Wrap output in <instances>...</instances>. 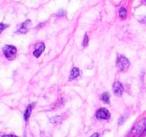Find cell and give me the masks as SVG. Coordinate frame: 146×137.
Instances as JSON below:
<instances>
[{
  "label": "cell",
  "mask_w": 146,
  "mask_h": 137,
  "mask_svg": "<svg viewBox=\"0 0 146 137\" xmlns=\"http://www.w3.org/2000/svg\"><path fill=\"white\" fill-rule=\"evenodd\" d=\"M34 106H35V103H32V104H29L28 106L26 107V110H25V112H24V120L25 121H28Z\"/></svg>",
  "instance_id": "9c48e42d"
},
{
  "label": "cell",
  "mask_w": 146,
  "mask_h": 137,
  "mask_svg": "<svg viewBox=\"0 0 146 137\" xmlns=\"http://www.w3.org/2000/svg\"><path fill=\"white\" fill-rule=\"evenodd\" d=\"M116 65H117V68L119 69L120 71H126L130 66V62L125 56L123 55H118L117 57V62H116Z\"/></svg>",
  "instance_id": "3957f363"
},
{
  "label": "cell",
  "mask_w": 146,
  "mask_h": 137,
  "mask_svg": "<svg viewBox=\"0 0 146 137\" xmlns=\"http://www.w3.org/2000/svg\"><path fill=\"white\" fill-rule=\"evenodd\" d=\"M126 117H127V114H125V115H122L121 117H120V119H119V121H118V124L119 125H121L122 123L125 121V119H126Z\"/></svg>",
  "instance_id": "9a60e30c"
},
{
  "label": "cell",
  "mask_w": 146,
  "mask_h": 137,
  "mask_svg": "<svg viewBox=\"0 0 146 137\" xmlns=\"http://www.w3.org/2000/svg\"><path fill=\"white\" fill-rule=\"evenodd\" d=\"M145 135H146V126H145V129H144L143 133H142L141 136H140V137H144V136H145Z\"/></svg>",
  "instance_id": "ac0fdd59"
},
{
  "label": "cell",
  "mask_w": 146,
  "mask_h": 137,
  "mask_svg": "<svg viewBox=\"0 0 146 137\" xmlns=\"http://www.w3.org/2000/svg\"><path fill=\"white\" fill-rule=\"evenodd\" d=\"M31 25H32V22H31V20H26L25 22H23L22 24H21L20 28L18 29L17 33H20V34H26V33L28 32L29 30H30Z\"/></svg>",
  "instance_id": "5b68a950"
},
{
  "label": "cell",
  "mask_w": 146,
  "mask_h": 137,
  "mask_svg": "<svg viewBox=\"0 0 146 137\" xmlns=\"http://www.w3.org/2000/svg\"><path fill=\"white\" fill-rule=\"evenodd\" d=\"M88 42H89V37L85 34V35H84V38H83V42H82V46L86 47L88 45Z\"/></svg>",
  "instance_id": "4fadbf2b"
},
{
  "label": "cell",
  "mask_w": 146,
  "mask_h": 137,
  "mask_svg": "<svg viewBox=\"0 0 146 137\" xmlns=\"http://www.w3.org/2000/svg\"><path fill=\"white\" fill-rule=\"evenodd\" d=\"M95 116L99 120H108L110 118V112L106 108H99L96 111Z\"/></svg>",
  "instance_id": "277c9868"
},
{
  "label": "cell",
  "mask_w": 146,
  "mask_h": 137,
  "mask_svg": "<svg viewBox=\"0 0 146 137\" xmlns=\"http://www.w3.org/2000/svg\"><path fill=\"white\" fill-rule=\"evenodd\" d=\"M113 92L115 93L116 96H121L123 93V86L119 81H115L113 83Z\"/></svg>",
  "instance_id": "52a82bcc"
},
{
  "label": "cell",
  "mask_w": 146,
  "mask_h": 137,
  "mask_svg": "<svg viewBox=\"0 0 146 137\" xmlns=\"http://www.w3.org/2000/svg\"><path fill=\"white\" fill-rule=\"evenodd\" d=\"M4 56L6 57L8 60H14L17 54V48L13 45H5L2 49Z\"/></svg>",
  "instance_id": "7a4b0ae2"
},
{
  "label": "cell",
  "mask_w": 146,
  "mask_h": 137,
  "mask_svg": "<svg viewBox=\"0 0 146 137\" xmlns=\"http://www.w3.org/2000/svg\"><path fill=\"white\" fill-rule=\"evenodd\" d=\"M9 25L8 24H5V23H0V33H2V31L4 30V29L8 28Z\"/></svg>",
  "instance_id": "5bb4252c"
},
{
  "label": "cell",
  "mask_w": 146,
  "mask_h": 137,
  "mask_svg": "<svg viewBox=\"0 0 146 137\" xmlns=\"http://www.w3.org/2000/svg\"><path fill=\"white\" fill-rule=\"evenodd\" d=\"M2 137H18V136H16V135H13V134H5V135H3Z\"/></svg>",
  "instance_id": "e0dca14e"
},
{
  "label": "cell",
  "mask_w": 146,
  "mask_h": 137,
  "mask_svg": "<svg viewBox=\"0 0 146 137\" xmlns=\"http://www.w3.org/2000/svg\"><path fill=\"white\" fill-rule=\"evenodd\" d=\"M79 75H80V70H79V68H77V67H73V68L71 69L70 75H69V81L74 80V79L77 78V77L79 76Z\"/></svg>",
  "instance_id": "ba28073f"
},
{
  "label": "cell",
  "mask_w": 146,
  "mask_h": 137,
  "mask_svg": "<svg viewBox=\"0 0 146 137\" xmlns=\"http://www.w3.org/2000/svg\"><path fill=\"white\" fill-rule=\"evenodd\" d=\"M145 126H146V118H142L131 129V131L129 133V137H135L139 134H142L144 129H145Z\"/></svg>",
  "instance_id": "6da1fadb"
},
{
  "label": "cell",
  "mask_w": 146,
  "mask_h": 137,
  "mask_svg": "<svg viewBox=\"0 0 146 137\" xmlns=\"http://www.w3.org/2000/svg\"><path fill=\"white\" fill-rule=\"evenodd\" d=\"M44 50H45V44L43 42H39L38 44H36V46H35V49H34V51H33V55H34L36 58H38V57L42 54V52Z\"/></svg>",
  "instance_id": "8992f818"
},
{
  "label": "cell",
  "mask_w": 146,
  "mask_h": 137,
  "mask_svg": "<svg viewBox=\"0 0 146 137\" xmlns=\"http://www.w3.org/2000/svg\"><path fill=\"white\" fill-rule=\"evenodd\" d=\"M91 137H99V134L98 133H94V134L91 135Z\"/></svg>",
  "instance_id": "d6986e66"
},
{
  "label": "cell",
  "mask_w": 146,
  "mask_h": 137,
  "mask_svg": "<svg viewBox=\"0 0 146 137\" xmlns=\"http://www.w3.org/2000/svg\"><path fill=\"white\" fill-rule=\"evenodd\" d=\"M101 100L103 101L104 103H109V101H110V94L108 92H104V93H102V95H101Z\"/></svg>",
  "instance_id": "30bf717a"
},
{
  "label": "cell",
  "mask_w": 146,
  "mask_h": 137,
  "mask_svg": "<svg viewBox=\"0 0 146 137\" xmlns=\"http://www.w3.org/2000/svg\"><path fill=\"white\" fill-rule=\"evenodd\" d=\"M126 16H127V10L125 7H121L119 10V17L121 19H125Z\"/></svg>",
  "instance_id": "8fae6325"
},
{
  "label": "cell",
  "mask_w": 146,
  "mask_h": 137,
  "mask_svg": "<svg viewBox=\"0 0 146 137\" xmlns=\"http://www.w3.org/2000/svg\"><path fill=\"white\" fill-rule=\"evenodd\" d=\"M64 14H65V11L63 10V9H61V10H59L58 12L56 13V16L57 17H61V16H63Z\"/></svg>",
  "instance_id": "2e32d148"
},
{
  "label": "cell",
  "mask_w": 146,
  "mask_h": 137,
  "mask_svg": "<svg viewBox=\"0 0 146 137\" xmlns=\"http://www.w3.org/2000/svg\"><path fill=\"white\" fill-rule=\"evenodd\" d=\"M140 2L143 3V4H146V0H140Z\"/></svg>",
  "instance_id": "ffe728a7"
},
{
  "label": "cell",
  "mask_w": 146,
  "mask_h": 137,
  "mask_svg": "<svg viewBox=\"0 0 146 137\" xmlns=\"http://www.w3.org/2000/svg\"><path fill=\"white\" fill-rule=\"evenodd\" d=\"M62 116H54L50 118V122L54 123V124H58V123H60L62 121Z\"/></svg>",
  "instance_id": "7c38bea8"
}]
</instances>
